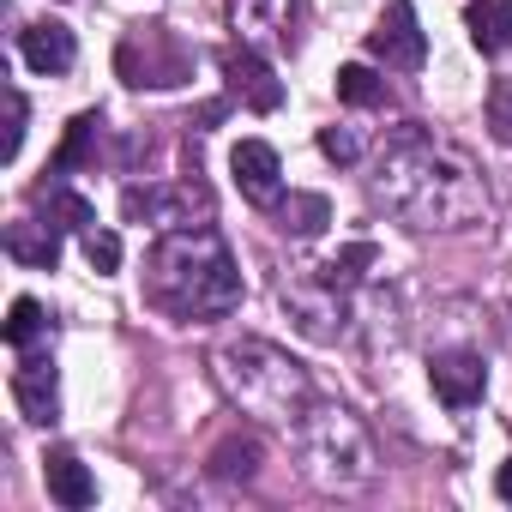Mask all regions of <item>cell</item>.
<instances>
[{"instance_id": "cell-1", "label": "cell", "mask_w": 512, "mask_h": 512, "mask_svg": "<svg viewBox=\"0 0 512 512\" xmlns=\"http://www.w3.org/2000/svg\"><path fill=\"white\" fill-rule=\"evenodd\" d=\"M374 199L404 229H470L488 217V187L470 151L416 121L392 127L374 169Z\"/></svg>"}, {"instance_id": "cell-2", "label": "cell", "mask_w": 512, "mask_h": 512, "mask_svg": "<svg viewBox=\"0 0 512 512\" xmlns=\"http://www.w3.org/2000/svg\"><path fill=\"white\" fill-rule=\"evenodd\" d=\"M145 302L169 320H223L241 308V266L211 223L163 229L145 253Z\"/></svg>"}, {"instance_id": "cell-3", "label": "cell", "mask_w": 512, "mask_h": 512, "mask_svg": "<svg viewBox=\"0 0 512 512\" xmlns=\"http://www.w3.org/2000/svg\"><path fill=\"white\" fill-rule=\"evenodd\" d=\"M211 374H217L223 398H229L241 416L272 422V428H296L302 410L314 404L308 368H302L290 350L266 344V338H229V344H217V350H211Z\"/></svg>"}, {"instance_id": "cell-4", "label": "cell", "mask_w": 512, "mask_h": 512, "mask_svg": "<svg viewBox=\"0 0 512 512\" xmlns=\"http://www.w3.org/2000/svg\"><path fill=\"white\" fill-rule=\"evenodd\" d=\"M296 452H302V470L314 488L326 494H362L374 476H380V452H374V434L368 422L350 410V404H332V398H314L296 422Z\"/></svg>"}, {"instance_id": "cell-5", "label": "cell", "mask_w": 512, "mask_h": 512, "mask_svg": "<svg viewBox=\"0 0 512 512\" xmlns=\"http://www.w3.org/2000/svg\"><path fill=\"white\" fill-rule=\"evenodd\" d=\"M115 73L133 91H175L193 79V49L169 25H133L115 49Z\"/></svg>"}, {"instance_id": "cell-6", "label": "cell", "mask_w": 512, "mask_h": 512, "mask_svg": "<svg viewBox=\"0 0 512 512\" xmlns=\"http://www.w3.org/2000/svg\"><path fill=\"white\" fill-rule=\"evenodd\" d=\"M278 302H284V314L296 320V332L314 338V344H338V338L350 332V302H344V290L326 284L320 272H314V278H284Z\"/></svg>"}, {"instance_id": "cell-7", "label": "cell", "mask_w": 512, "mask_h": 512, "mask_svg": "<svg viewBox=\"0 0 512 512\" xmlns=\"http://www.w3.org/2000/svg\"><path fill=\"white\" fill-rule=\"evenodd\" d=\"M368 55H374V61H386L392 73H416V67H422L428 37H422V19H416L410 0H386L380 25L368 31Z\"/></svg>"}, {"instance_id": "cell-8", "label": "cell", "mask_w": 512, "mask_h": 512, "mask_svg": "<svg viewBox=\"0 0 512 512\" xmlns=\"http://www.w3.org/2000/svg\"><path fill=\"white\" fill-rule=\"evenodd\" d=\"M127 223H157V229H181L193 223V211H205V187L199 181H175V187H127L121 193Z\"/></svg>"}, {"instance_id": "cell-9", "label": "cell", "mask_w": 512, "mask_h": 512, "mask_svg": "<svg viewBox=\"0 0 512 512\" xmlns=\"http://www.w3.org/2000/svg\"><path fill=\"white\" fill-rule=\"evenodd\" d=\"M223 79H229V91L253 109V115H272L278 103H284V79H278V67L253 49V43H235V49H223Z\"/></svg>"}, {"instance_id": "cell-10", "label": "cell", "mask_w": 512, "mask_h": 512, "mask_svg": "<svg viewBox=\"0 0 512 512\" xmlns=\"http://www.w3.org/2000/svg\"><path fill=\"white\" fill-rule=\"evenodd\" d=\"M428 386L446 410H470L488 392V362L476 350H434L428 356Z\"/></svg>"}, {"instance_id": "cell-11", "label": "cell", "mask_w": 512, "mask_h": 512, "mask_svg": "<svg viewBox=\"0 0 512 512\" xmlns=\"http://www.w3.org/2000/svg\"><path fill=\"white\" fill-rule=\"evenodd\" d=\"M13 404L25 410V422H43V428L61 416V374H55V356L49 350H19Z\"/></svg>"}, {"instance_id": "cell-12", "label": "cell", "mask_w": 512, "mask_h": 512, "mask_svg": "<svg viewBox=\"0 0 512 512\" xmlns=\"http://www.w3.org/2000/svg\"><path fill=\"white\" fill-rule=\"evenodd\" d=\"M229 175H235V187H241L247 205H278L284 199V157L266 139H241L229 151Z\"/></svg>"}, {"instance_id": "cell-13", "label": "cell", "mask_w": 512, "mask_h": 512, "mask_svg": "<svg viewBox=\"0 0 512 512\" xmlns=\"http://www.w3.org/2000/svg\"><path fill=\"white\" fill-rule=\"evenodd\" d=\"M229 25L241 43H290L302 25V0H229Z\"/></svg>"}, {"instance_id": "cell-14", "label": "cell", "mask_w": 512, "mask_h": 512, "mask_svg": "<svg viewBox=\"0 0 512 512\" xmlns=\"http://www.w3.org/2000/svg\"><path fill=\"white\" fill-rule=\"evenodd\" d=\"M19 55H25V67H31V73L61 79V73H73L79 43H73V31H67L61 19H37V25H25V31H19Z\"/></svg>"}, {"instance_id": "cell-15", "label": "cell", "mask_w": 512, "mask_h": 512, "mask_svg": "<svg viewBox=\"0 0 512 512\" xmlns=\"http://www.w3.org/2000/svg\"><path fill=\"white\" fill-rule=\"evenodd\" d=\"M43 482H49V500L67 506V512L97 506V476H91V470L79 464V452H67V446H55V452L43 458Z\"/></svg>"}, {"instance_id": "cell-16", "label": "cell", "mask_w": 512, "mask_h": 512, "mask_svg": "<svg viewBox=\"0 0 512 512\" xmlns=\"http://www.w3.org/2000/svg\"><path fill=\"white\" fill-rule=\"evenodd\" d=\"M7 260L37 266V272H55V260H61V229H55L49 217H19V223H7Z\"/></svg>"}, {"instance_id": "cell-17", "label": "cell", "mask_w": 512, "mask_h": 512, "mask_svg": "<svg viewBox=\"0 0 512 512\" xmlns=\"http://www.w3.org/2000/svg\"><path fill=\"white\" fill-rule=\"evenodd\" d=\"M464 31H470V43L482 55H506L512 49V0H470Z\"/></svg>"}, {"instance_id": "cell-18", "label": "cell", "mask_w": 512, "mask_h": 512, "mask_svg": "<svg viewBox=\"0 0 512 512\" xmlns=\"http://www.w3.org/2000/svg\"><path fill=\"white\" fill-rule=\"evenodd\" d=\"M37 211H43L55 229H79V235L97 223V205H91L85 193H73L67 175H49V187H37Z\"/></svg>"}, {"instance_id": "cell-19", "label": "cell", "mask_w": 512, "mask_h": 512, "mask_svg": "<svg viewBox=\"0 0 512 512\" xmlns=\"http://www.w3.org/2000/svg\"><path fill=\"white\" fill-rule=\"evenodd\" d=\"M97 145H103V115H97V109L73 115V121H67V139H61V151H55V175H73V169L97 163Z\"/></svg>"}, {"instance_id": "cell-20", "label": "cell", "mask_w": 512, "mask_h": 512, "mask_svg": "<svg viewBox=\"0 0 512 512\" xmlns=\"http://www.w3.org/2000/svg\"><path fill=\"white\" fill-rule=\"evenodd\" d=\"M272 211H278V229H290V235H320L332 223V205L320 193H284Z\"/></svg>"}, {"instance_id": "cell-21", "label": "cell", "mask_w": 512, "mask_h": 512, "mask_svg": "<svg viewBox=\"0 0 512 512\" xmlns=\"http://www.w3.org/2000/svg\"><path fill=\"white\" fill-rule=\"evenodd\" d=\"M211 470H217L223 482H253V470H260V440H253V434L217 440V446H211Z\"/></svg>"}, {"instance_id": "cell-22", "label": "cell", "mask_w": 512, "mask_h": 512, "mask_svg": "<svg viewBox=\"0 0 512 512\" xmlns=\"http://www.w3.org/2000/svg\"><path fill=\"white\" fill-rule=\"evenodd\" d=\"M338 103L350 109H380L386 103V79L374 67H338Z\"/></svg>"}, {"instance_id": "cell-23", "label": "cell", "mask_w": 512, "mask_h": 512, "mask_svg": "<svg viewBox=\"0 0 512 512\" xmlns=\"http://www.w3.org/2000/svg\"><path fill=\"white\" fill-rule=\"evenodd\" d=\"M43 332H49V314H43V302L19 296V302L7 308V344H13V350H37V344H43Z\"/></svg>"}, {"instance_id": "cell-24", "label": "cell", "mask_w": 512, "mask_h": 512, "mask_svg": "<svg viewBox=\"0 0 512 512\" xmlns=\"http://www.w3.org/2000/svg\"><path fill=\"white\" fill-rule=\"evenodd\" d=\"M368 266H374V241H350L338 260H326V266H320V278H326V284H338V290H350Z\"/></svg>"}, {"instance_id": "cell-25", "label": "cell", "mask_w": 512, "mask_h": 512, "mask_svg": "<svg viewBox=\"0 0 512 512\" xmlns=\"http://www.w3.org/2000/svg\"><path fill=\"white\" fill-rule=\"evenodd\" d=\"M79 241H85V260H91V272H97V278L121 272V235H115V229H97V223H91Z\"/></svg>"}, {"instance_id": "cell-26", "label": "cell", "mask_w": 512, "mask_h": 512, "mask_svg": "<svg viewBox=\"0 0 512 512\" xmlns=\"http://www.w3.org/2000/svg\"><path fill=\"white\" fill-rule=\"evenodd\" d=\"M482 121L500 145H512V79H494L488 85V103H482Z\"/></svg>"}, {"instance_id": "cell-27", "label": "cell", "mask_w": 512, "mask_h": 512, "mask_svg": "<svg viewBox=\"0 0 512 512\" xmlns=\"http://www.w3.org/2000/svg\"><path fill=\"white\" fill-rule=\"evenodd\" d=\"M320 151L332 163H356L362 157V139H356V127H320Z\"/></svg>"}, {"instance_id": "cell-28", "label": "cell", "mask_w": 512, "mask_h": 512, "mask_svg": "<svg viewBox=\"0 0 512 512\" xmlns=\"http://www.w3.org/2000/svg\"><path fill=\"white\" fill-rule=\"evenodd\" d=\"M25 121H31V109H25V97L19 91H7V145H0V157H19V145H25Z\"/></svg>"}, {"instance_id": "cell-29", "label": "cell", "mask_w": 512, "mask_h": 512, "mask_svg": "<svg viewBox=\"0 0 512 512\" xmlns=\"http://www.w3.org/2000/svg\"><path fill=\"white\" fill-rule=\"evenodd\" d=\"M494 494H500V500H512V458L500 464V476H494Z\"/></svg>"}]
</instances>
